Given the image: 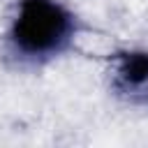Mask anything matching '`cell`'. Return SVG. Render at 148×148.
<instances>
[{"mask_svg": "<svg viewBox=\"0 0 148 148\" xmlns=\"http://www.w3.org/2000/svg\"><path fill=\"white\" fill-rule=\"evenodd\" d=\"M113 76L123 90L148 86V51H123L113 60Z\"/></svg>", "mask_w": 148, "mask_h": 148, "instance_id": "cell-2", "label": "cell"}, {"mask_svg": "<svg viewBox=\"0 0 148 148\" xmlns=\"http://www.w3.org/2000/svg\"><path fill=\"white\" fill-rule=\"evenodd\" d=\"M76 35V18L60 0H18L9 23L12 51L30 62L58 58Z\"/></svg>", "mask_w": 148, "mask_h": 148, "instance_id": "cell-1", "label": "cell"}]
</instances>
